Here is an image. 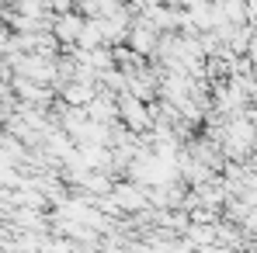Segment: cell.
Here are the masks:
<instances>
[{
  "instance_id": "6da1fadb",
  "label": "cell",
  "mask_w": 257,
  "mask_h": 253,
  "mask_svg": "<svg viewBox=\"0 0 257 253\" xmlns=\"http://www.w3.org/2000/svg\"><path fill=\"white\" fill-rule=\"evenodd\" d=\"M80 32H84V21L80 18H63L56 25V35L59 39H80Z\"/></svg>"
},
{
  "instance_id": "7a4b0ae2",
  "label": "cell",
  "mask_w": 257,
  "mask_h": 253,
  "mask_svg": "<svg viewBox=\"0 0 257 253\" xmlns=\"http://www.w3.org/2000/svg\"><path fill=\"white\" fill-rule=\"evenodd\" d=\"M66 97H70V101H87L90 90H87V87H66Z\"/></svg>"
}]
</instances>
